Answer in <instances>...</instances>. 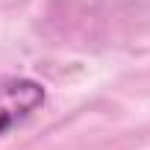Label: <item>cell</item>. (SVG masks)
Returning <instances> with one entry per match:
<instances>
[{
	"label": "cell",
	"mask_w": 150,
	"mask_h": 150,
	"mask_svg": "<svg viewBox=\"0 0 150 150\" xmlns=\"http://www.w3.org/2000/svg\"><path fill=\"white\" fill-rule=\"evenodd\" d=\"M44 103V86L27 77H15L0 83V138L21 127L38 106Z\"/></svg>",
	"instance_id": "obj_1"
}]
</instances>
